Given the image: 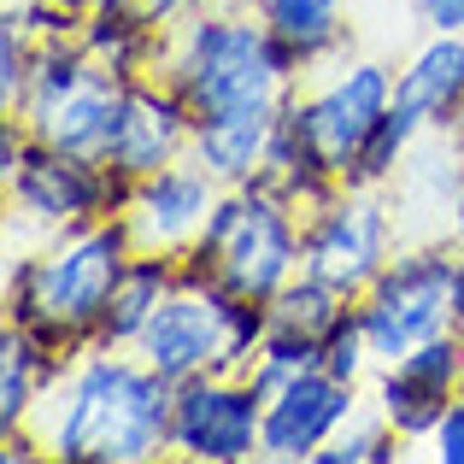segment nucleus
I'll return each instance as SVG.
<instances>
[{
    "label": "nucleus",
    "instance_id": "27",
    "mask_svg": "<svg viewBox=\"0 0 464 464\" xmlns=\"http://www.w3.org/2000/svg\"><path fill=\"white\" fill-rule=\"evenodd\" d=\"M312 364H317V341H295V335H271V329H265V347H259V359L247 364V382L259 388V400H271L276 388L306 376Z\"/></svg>",
    "mask_w": 464,
    "mask_h": 464
},
{
    "label": "nucleus",
    "instance_id": "30",
    "mask_svg": "<svg viewBox=\"0 0 464 464\" xmlns=\"http://www.w3.org/2000/svg\"><path fill=\"white\" fill-rule=\"evenodd\" d=\"M106 6H130L136 18H148L153 30H177V24H188L200 6H212V0H106Z\"/></svg>",
    "mask_w": 464,
    "mask_h": 464
},
{
    "label": "nucleus",
    "instance_id": "8",
    "mask_svg": "<svg viewBox=\"0 0 464 464\" xmlns=\"http://www.w3.org/2000/svg\"><path fill=\"white\" fill-rule=\"evenodd\" d=\"M6 194V236H59V229H82L101 224V218L124 212L130 182L118 177L106 159L89 153H59L30 141L24 165L0 182Z\"/></svg>",
    "mask_w": 464,
    "mask_h": 464
},
{
    "label": "nucleus",
    "instance_id": "2",
    "mask_svg": "<svg viewBox=\"0 0 464 464\" xmlns=\"http://www.w3.org/2000/svg\"><path fill=\"white\" fill-rule=\"evenodd\" d=\"M136 259L124 218H101L82 229H59V236L35 241V247H12L6 253V317L24 324L30 335H42L59 359L101 347V324L106 306L118 295V276Z\"/></svg>",
    "mask_w": 464,
    "mask_h": 464
},
{
    "label": "nucleus",
    "instance_id": "33",
    "mask_svg": "<svg viewBox=\"0 0 464 464\" xmlns=\"http://www.w3.org/2000/svg\"><path fill=\"white\" fill-rule=\"evenodd\" d=\"M59 6H71L77 18H89V12H94V6H106V0H59Z\"/></svg>",
    "mask_w": 464,
    "mask_h": 464
},
{
    "label": "nucleus",
    "instance_id": "17",
    "mask_svg": "<svg viewBox=\"0 0 464 464\" xmlns=\"http://www.w3.org/2000/svg\"><path fill=\"white\" fill-rule=\"evenodd\" d=\"M259 18L295 59L300 82L353 53V0H259Z\"/></svg>",
    "mask_w": 464,
    "mask_h": 464
},
{
    "label": "nucleus",
    "instance_id": "25",
    "mask_svg": "<svg viewBox=\"0 0 464 464\" xmlns=\"http://www.w3.org/2000/svg\"><path fill=\"white\" fill-rule=\"evenodd\" d=\"M406 447H411L406 435H394V423L364 400V406L341 423L335 441H329L312 464H400V459H406Z\"/></svg>",
    "mask_w": 464,
    "mask_h": 464
},
{
    "label": "nucleus",
    "instance_id": "12",
    "mask_svg": "<svg viewBox=\"0 0 464 464\" xmlns=\"http://www.w3.org/2000/svg\"><path fill=\"white\" fill-rule=\"evenodd\" d=\"M464 388V335L447 329V335L411 347L406 359L376 364L371 376V406L394 423V435H406L411 447H430L441 411L453 406V394Z\"/></svg>",
    "mask_w": 464,
    "mask_h": 464
},
{
    "label": "nucleus",
    "instance_id": "4",
    "mask_svg": "<svg viewBox=\"0 0 464 464\" xmlns=\"http://www.w3.org/2000/svg\"><path fill=\"white\" fill-rule=\"evenodd\" d=\"M182 271L212 276L229 295L271 306L306 271V206L276 194L271 182L224 188V200L212 206L200 241L182 253Z\"/></svg>",
    "mask_w": 464,
    "mask_h": 464
},
{
    "label": "nucleus",
    "instance_id": "5",
    "mask_svg": "<svg viewBox=\"0 0 464 464\" xmlns=\"http://www.w3.org/2000/svg\"><path fill=\"white\" fill-rule=\"evenodd\" d=\"M265 317L259 300H241L229 288H218L212 276H188L165 295V306L153 312V324L141 329L136 353L153 364L165 382H188L206 371H236L247 376V364L265 347Z\"/></svg>",
    "mask_w": 464,
    "mask_h": 464
},
{
    "label": "nucleus",
    "instance_id": "13",
    "mask_svg": "<svg viewBox=\"0 0 464 464\" xmlns=\"http://www.w3.org/2000/svg\"><path fill=\"white\" fill-rule=\"evenodd\" d=\"M224 200V182L200 165V159H177V165L153 170V177L130 182L124 194V229L136 241V253H188L200 241L212 206Z\"/></svg>",
    "mask_w": 464,
    "mask_h": 464
},
{
    "label": "nucleus",
    "instance_id": "3",
    "mask_svg": "<svg viewBox=\"0 0 464 464\" xmlns=\"http://www.w3.org/2000/svg\"><path fill=\"white\" fill-rule=\"evenodd\" d=\"M159 77L182 94L194 124L224 112H283L300 89L295 59L247 6H200L188 24H177L165 35Z\"/></svg>",
    "mask_w": 464,
    "mask_h": 464
},
{
    "label": "nucleus",
    "instance_id": "7",
    "mask_svg": "<svg viewBox=\"0 0 464 464\" xmlns=\"http://www.w3.org/2000/svg\"><path fill=\"white\" fill-rule=\"evenodd\" d=\"M453 276H459V241L447 236L406 241L388 259V271L353 300L376 364H394L411 347L453 329Z\"/></svg>",
    "mask_w": 464,
    "mask_h": 464
},
{
    "label": "nucleus",
    "instance_id": "20",
    "mask_svg": "<svg viewBox=\"0 0 464 464\" xmlns=\"http://www.w3.org/2000/svg\"><path fill=\"white\" fill-rule=\"evenodd\" d=\"M182 283V259L177 253H136L118 276V295L106 306L101 324V347H136L141 329L153 324V312L165 306V295Z\"/></svg>",
    "mask_w": 464,
    "mask_h": 464
},
{
    "label": "nucleus",
    "instance_id": "1",
    "mask_svg": "<svg viewBox=\"0 0 464 464\" xmlns=\"http://www.w3.org/2000/svg\"><path fill=\"white\" fill-rule=\"evenodd\" d=\"M170 400L177 382L136 347H89L59 371L24 430L59 464H153L170 459Z\"/></svg>",
    "mask_w": 464,
    "mask_h": 464
},
{
    "label": "nucleus",
    "instance_id": "28",
    "mask_svg": "<svg viewBox=\"0 0 464 464\" xmlns=\"http://www.w3.org/2000/svg\"><path fill=\"white\" fill-rule=\"evenodd\" d=\"M317 364H324L329 376H341V382H353V388H371L376 353H371V341H364V329H359V312H347V317H341V324L324 335Z\"/></svg>",
    "mask_w": 464,
    "mask_h": 464
},
{
    "label": "nucleus",
    "instance_id": "19",
    "mask_svg": "<svg viewBox=\"0 0 464 464\" xmlns=\"http://www.w3.org/2000/svg\"><path fill=\"white\" fill-rule=\"evenodd\" d=\"M65 364L71 359H59L42 335H30L24 324L6 317V329H0V435L24 430L35 418V406L47 400V388L59 382Z\"/></svg>",
    "mask_w": 464,
    "mask_h": 464
},
{
    "label": "nucleus",
    "instance_id": "21",
    "mask_svg": "<svg viewBox=\"0 0 464 464\" xmlns=\"http://www.w3.org/2000/svg\"><path fill=\"white\" fill-rule=\"evenodd\" d=\"M259 182H271L276 194H288L295 206H312L317 200H329V194L341 188V177L324 165V153H317V141L306 136V124H300V112H295V94H288V106H283V118H276V136H271V153H265V170H259Z\"/></svg>",
    "mask_w": 464,
    "mask_h": 464
},
{
    "label": "nucleus",
    "instance_id": "9",
    "mask_svg": "<svg viewBox=\"0 0 464 464\" xmlns=\"http://www.w3.org/2000/svg\"><path fill=\"white\" fill-rule=\"evenodd\" d=\"M400 247H406V224L388 188L341 182L329 200L306 212V271L341 288L347 300H359Z\"/></svg>",
    "mask_w": 464,
    "mask_h": 464
},
{
    "label": "nucleus",
    "instance_id": "16",
    "mask_svg": "<svg viewBox=\"0 0 464 464\" xmlns=\"http://www.w3.org/2000/svg\"><path fill=\"white\" fill-rule=\"evenodd\" d=\"M394 101L423 130H464V35H430L394 65Z\"/></svg>",
    "mask_w": 464,
    "mask_h": 464
},
{
    "label": "nucleus",
    "instance_id": "18",
    "mask_svg": "<svg viewBox=\"0 0 464 464\" xmlns=\"http://www.w3.org/2000/svg\"><path fill=\"white\" fill-rule=\"evenodd\" d=\"M276 118L283 112H224V118H200L194 124V148L188 159H200L224 188H241V182H259L265 153H271Z\"/></svg>",
    "mask_w": 464,
    "mask_h": 464
},
{
    "label": "nucleus",
    "instance_id": "10",
    "mask_svg": "<svg viewBox=\"0 0 464 464\" xmlns=\"http://www.w3.org/2000/svg\"><path fill=\"white\" fill-rule=\"evenodd\" d=\"M394 106V65L376 53H347L335 65H324L295 89V112L317 141L324 165L347 182L353 159L371 141V130L382 124V112Z\"/></svg>",
    "mask_w": 464,
    "mask_h": 464
},
{
    "label": "nucleus",
    "instance_id": "32",
    "mask_svg": "<svg viewBox=\"0 0 464 464\" xmlns=\"http://www.w3.org/2000/svg\"><path fill=\"white\" fill-rule=\"evenodd\" d=\"M453 329L464 335V247H459V276H453Z\"/></svg>",
    "mask_w": 464,
    "mask_h": 464
},
{
    "label": "nucleus",
    "instance_id": "24",
    "mask_svg": "<svg viewBox=\"0 0 464 464\" xmlns=\"http://www.w3.org/2000/svg\"><path fill=\"white\" fill-rule=\"evenodd\" d=\"M418 141H423V124L394 101V106L382 112V124L371 130V141L359 148V159H353L347 182H359V188H394V182L406 177V165H411V153H418Z\"/></svg>",
    "mask_w": 464,
    "mask_h": 464
},
{
    "label": "nucleus",
    "instance_id": "26",
    "mask_svg": "<svg viewBox=\"0 0 464 464\" xmlns=\"http://www.w3.org/2000/svg\"><path fill=\"white\" fill-rule=\"evenodd\" d=\"M35 47L42 42L12 12H0V118H18L24 94H30V77H35Z\"/></svg>",
    "mask_w": 464,
    "mask_h": 464
},
{
    "label": "nucleus",
    "instance_id": "31",
    "mask_svg": "<svg viewBox=\"0 0 464 464\" xmlns=\"http://www.w3.org/2000/svg\"><path fill=\"white\" fill-rule=\"evenodd\" d=\"M411 18L430 35H464V0H411Z\"/></svg>",
    "mask_w": 464,
    "mask_h": 464
},
{
    "label": "nucleus",
    "instance_id": "22",
    "mask_svg": "<svg viewBox=\"0 0 464 464\" xmlns=\"http://www.w3.org/2000/svg\"><path fill=\"white\" fill-rule=\"evenodd\" d=\"M82 47L94 59H106L112 71L124 77H159V59H165V35L170 30H153L148 18H136L130 6H94L82 18Z\"/></svg>",
    "mask_w": 464,
    "mask_h": 464
},
{
    "label": "nucleus",
    "instance_id": "11",
    "mask_svg": "<svg viewBox=\"0 0 464 464\" xmlns=\"http://www.w3.org/2000/svg\"><path fill=\"white\" fill-rule=\"evenodd\" d=\"M265 435V400L247 376L206 371L177 382L170 400V459L188 464H253Z\"/></svg>",
    "mask_w": 464,
    "mask_h": 464
},
{
    "label": "nucleus",
    "instance_id": "14",
    "mask_svg": "<svg viewBox=\"0 0 464 464\" xmlns=\"http://www.w3.org/2000/svg\"><path fill=\"white\" fill-rule=\"evenodd\" d=\"M359 406H364V388H353L341 376H329L324 364H312L306 376H295L288 388H276L265 400L259 459L265 464H312Z\"/></svg>",
    "mask_w": 464,
    "mask_h": 464
},
{
    "label": "nucleus",
    "instance_id": "29",
    "mask_svg": "<svg viewBox=\"0 0 464 464\" xmlns=\"http://www.w3.org/2000/svg\"><path fill=\"white\" fill-rule=\"evenodd\" d=\"M430 459H435V464H464V388L453 394V406L441 411V423H435Z\"/></svg>",
    "mask_w": 464,
    "mask_h": 464
},
{
    "label": "nucleus",
    "instance_id": "23",
    "mask_svg": "<svg viewBox=\"0 0 464 464\" xmlns=\"http://www.w3.org/2000/svg\"><path fill=\"white\" fill-rule=\"evenodd\" d=\"M353 312V300L341 295V288H329L324 276L300 271L295 283L283 288V295L265 306V317H271V335H295V341H317L324 347V335L341 324V317Z\"/></svg>",
    "mask_w": 464,
    "mask_h": 464
},
{
    "label": "nucleus",
    "instance_id": "34",
    "mask_svg": "<svg viewBox=\"0 0 464 464\" xmlns=\"http://www.w3.org/2000/svg\"><path fill=\"white\" fill-rule=\"evenodd\" d=\"M212 6H247V12H259V0H212Z\"/></svg>",
    "mask_w": 464,
    "mask_h": 464
},
{
    "label": "nucleus",
    "instance_id": "15",
    "mask_svg": "<svg viewBox=\"0 0 464 464\" xmlns=\"http://www.w3.org/2000/svg\"><path fill=\"white\" fill-rule=\"evenodd\" d=\"M194 148V112L182 106V94L170 89L165 77H130L124 89V112H118L112 148H106V165L124 182H141L153 170L188 159Z\"/></svg>",
    "mask_w": 464,
    "mask_h": 464
},
{
    "label": "nucleus",
    "instance_id": "6",
    "mask_svg": "<svg viewBox=\"0 0 464 464\" xmlns=\"http://www.w3.org/2000/svg\"><path fill=\"white\" fill-rule=\"evenodd\" d=\"M124 89L130 77L112 71L106 59H94L82 47V35H47L35 47V77L18 118L30 130V141H42V148L106 159L118 112H124Z\"/></svg>",
    "mask_w": 464,
    "mask_h": 464
}]
</instances>
